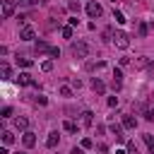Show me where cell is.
I'll list each match as a JSON object with an SVG mask.
<instances>
[{
	"label": "cell",
	"mask_w": 154,
	"mask_h": 154,
	"mask_svg": "<svg viewBox=\"0 0 154 154\" xmlns=\"http://www.w3.org/2000/svg\"><path fill=\"white\" fill-rule=\"evenodd\" d=\"M67 22H70V26H77V24H79V19H77V17H70Z\"/></svg>",
	"instance_id": "cell-34"
},
{
	"label": "cell",
	"mask_w": 154,
	"mask_h": 154,
	"mask_svg": "<svg viewBox=\"0 0 154 154\" xmlns=\"http://www.w3.org/2000/svg\"><path fill=\"white\" fill-rule=\"evenodd\" d=\"M14 10H17V2L14 0H2V17L5 19H10L14 14Z\"/></svg>",
	"instance_id": "cell-3"
},
{
	"label": "cell",
	"mask_w": 154,
	"mask_h": 154,
	"mask_svg": "<svg viewBox=\"0 0 154 154\" xmlns=\"http://www.w3.org/2000/svg\"><path fill=\"white\" fill-rule=\"evenodd\" d=\"M10 75H12L10 65H7V63H2V77H5V79H10Z\"/></svg>",
	"instance_id": "cell-26"
},
{
	"label": "cell",
	"mask_w": 154,
	"mask_h": 154,
	"mask_svg": "<svg viewBox=\"0 0 154 154\" xmlns=\"http://www.w3.org/2000/svg\"><path fill=\"white\" fill-rule=\"evenodd\" d=\"M19 2H22V5H34L36 0H19Z\"/></svg>",
	"instance_id": "cell-36"
},
{
	"label": "cell",
	"mask_w": 154,
	"mask_h": 154,
	"mask_svg": "<svg viewBox=\"0 0 154 154\" xmlns=\"http://www.w3.org/2000/svg\"><path fill=\"white\" fill-rule=\"evenodd\" d=\"M128 154H140V152H137V144H135V142H128Z\"/></svg>",
	"instance_id": "cell-28"
},
{
	"label": "cell",
	"mask_w": 154,
	"mask_h": 154,
	"mask_svg": "<svg viewBox=\"0 0 154 154\" xmlns=\"http://www.w3.org/2000/svg\"><path fill=\"white\" fill-rule=\"evenodd\" d=\"M142 116H144L147 120H154V111H152L147 103H142Z\"/></svg>",
	"instance_id": "cell-18"
},
{
	"label": "cell",
	"mask_w": 154,
	"mask_h": 154,
	"mask_svg": "<svg viewBox=\"0 0 154 154\" xmlns=\"http://www.w3.org/2000/svg\"><path fill=\"white\" fill-rule=\"evenodd\" d=\"M116 154H128V152H123V149H118V152H116Z\"/></svg>",
	"instance_id": "cell-37"
},
{
	"label": "cell",
	"mask_w": 154,
	"mask_h": 154,
	"mask_svg": "<svg viewBox=\"0 0 154 154\" xmlns=\"http://www.w3.org/2000/svg\"><path fill=\"white\" fill-rule=\"evenodd\" d=\"M82 123H84V125H91V123H94V113H91V111H84V113H82Z\"/></svg>",
	"instance_id": "cell-17"
},
{
	"label": "cell",
	"mask_w": 154,
	"mask_h": 154,
	"mask_svg": "<svg viewBox=\"0 0 154 154\" xmlns=\"http://www.w3.org/2000/svg\"><path fill=\"white\" fill-rule=\"evenodd\" d=\"M113 2H116V0H113Z\"/></svg>",
	"instance_id": "cell-39"
},
{
	"label": "cell",
	"mask_w": 154,
	"mask_h": 154,
	"mask_svg": "<svg viewBox=\"0 0 154 154\" xmlns=\"http://www.w3.org/2000/svg\"><path fill=\"white\" fill-rule=\"evenodd\" d=\"M111 132L116 135V140H118V142H125V135H123V128H120V125L111 123Z\"/></svg>",
	"instance_id": "cell-9"
},
{
	"label": "cell",
	"mask_w": 154,
	"mask_h": 154,
	"mask_svg": "<svg viewBox=\"0 0 154 154\" xmlns=\"http://www.w3.org/2000/svg\"><path fill=\"white\" fill-rule=\"evenodd\" d=\"M34 48H36V53H48V55H53V48H55V46H48L46 41H36Z\"/></svg>",
	"instance_id": "cell-6"
},
{
	"label": "cell",
	"mask_w": 154,
	"mask_h": 154,
	"mask_svg": "<svg viewBox=\"0 0 154 154\" xmlns=\"http://www.w3.org/2000/svg\"><path fill=\"white\" fill-rule=\"evenodd\" d=\"M19 38H22V41H34V29H31V26H24V29L19 31Z\"/></svg>",
	"instance_id": "cell-8"
},
{
	"label": "cell",
	"mask_w": 154,
	"mask_h": 154,
	"mask_svg": "<svg viewBox=\"0 0 154 154\" xmlns=\"http://www.w3.org/2000/svg\"><path fill=\"white\" fill-rule=\"evenodd\" d=\"M58 142H60V135H58V132H51V135H48V140H46V144H48L51 149H53V147H58Z\"/></svg>",
	"instance_id": "cell-14"
},
{
	"label": "cell",
	"mask_w": 154,
	"mask_h": 154,
	"mask_svg": "<svg viewBox=\"0 0 154 154\" xmlns=\"http://www.w3.org/2000/svg\"><path fill=\"white\" fill-rule=\"evenodd\" d=\"M111 84H113L116 91L123 87V72H120V70H113V82H111Z\"/></svg>",
	"instance_id": "cell-7"
},
{
	"label": "cell",
	"mask_w": 154,
	"mask_h": 154,
	"mask_svg": "<svg viewBox=\"0 0 154 154\" xmlns=\"http://www.w3.org/2000/svg\"><path fill=\"white\" fill-rule=\"evenodd\" d=\"M17 82H19L22 87H26V84H29V87H38V84H36V79H34L29 72H22V75L17 77Z\"/></svg>",
	"instance_id": "cell-5"
},
{
	"label": "cell",
	"mask_w": 154,
	"mask_h": 154,
	"mask_svg": "<svg viewBox=\"0 0 154 154\" xmlns=\"http://www.w3.org/2000/svg\"><path fill=\"white\" fill-rule=\"evenodd\" d=\"M123 128H128V130H135V128H137V120H135L132 116H123Z\"/></svg>",
	"instance_id": "cell-12"
},
{
	"label": "cell",
	"mask_w": 154,
	"mask_h": 154,
	"mask_svg": "<svg viewBox=\"0 0 154 154\" xmlns=\"http://www.w3.org/2000/svg\"><path fill=\"white\" fill-rule=\"evenodd\" d=\"M60 94H63V96H72V89H70V87H60Z\"/></svg>",
	"instance_id": "cell-31"
},
{
	"label": "cell",
	"mask_w": 154,
	"mask_h": 154,
	"mask_svg": "<svg viewBox=\"0 0 154 154\" xmlns=\"http://www.w3.org/2000/svg\"><path fill=\"white\" fill-rule=\"evenodd\" d=\"M63 128H65L67 132H77V125H75L72 120H65V123H63Z\"/></svg>",
	"instance_id": "cell-22"
},
{
	"label": "cell",
	"mask_w": 154,
	"mask_h": 154,
	"mask_svg": "<svg viewBox=\"0 0 154 154\" xmlns=\"http://www.w3.org/2000/svg\"><path fill=\"white\" fill-rule=\"evenodd\" d=\"M41 70H43V72H51V70H53V60H43V63H41Z\"/></svg>",
	"instance_id": "cell-24"
},
{
	"label": "cell",
	"mask_w": 154,
	"mask_h": 154,
	"mask_svg": "<svg viewBox=\"0 0 154 154\" xmlns=\"http://www.w3.org/2000/svg\"><path fill=\"white\" fill-rule=\"evenodd\" d=\"M142 140H144V144H147V149L154 154V135L152 132H147V135H142Z\"/></svg>",
	"instance_id": "cell-15"
},
{
	"label": "cell",
	"mask_w": 154,
	"mask_h": 154,
	"mask_svg": "<svg viewBox=\"0 0 154 154\" xmlns=\"http://www.w3.org/2000/svg\"><path fill=\"white\" fill-rule=\"evenodd\" d=\"M67 7H70V10H72V12H79V5H77V2H75V0H70V2H67Z\"/></svg>",
	"instance_id": "cell-30"
},
{
	"label": "cell",
	"mask_w": 154,
	"mask_h": 154,
	"mask_svg": "<svg viewBox=\"0 0 154 154\" xmlns=\"http://www.w3.org/2000/svg\"><path fill=\"white\" fill-rule=\"evenodd\" d=\"M91 89H94L96 94H103V89H106V84H103V82H101L99 77H94V79H91Z\"/></svg>",
	"instance_id": "cell-11"
},
{
	"label": "cell",
	"mask_w": 154,
	"mask_h": 154,
	"mask_svg": "<svg viewBox=\"0 0 154 154\" xmlns=\"http://www.w3.org/2000/svg\"><path fill=\"white\" fill-rule=\"evenodd\" d=\"M36 103H41V106H46V103H48V99H46V96H36Z\"/></svg>",
	"instance_id": "cell-33"
},
{
	"label": "cell",
	"mask_w": 154,
	"mask_h": 154,
	"mask_svg": "<svg viewBox=\"0 0 154 154\" xmlns=\"http://www.w3.org/2000/svg\"><path fill=\"white\" fill-rule=\"evenodd\" d=\"M22 142H24V147H34V144H36V135L26 130V132H24V137H22Z\"/></svg>",
	"instance_id": "cell-10"
},
{
	"label": "cell",
	"mask_w": 154,
	"mask_h": 154,
	"mask_svg": "<svg viewBox=\"0 0 154 154\" xmlns=\"http://www.w3.org/2000/svg\"><path fill=\"white\" fill-rule=\"evenodd\" d=\"M113 36H116L113 29H106V31H103V41H113Z\"/></svg>",
	"instance_id": "cell-27"
},
{
	"label": "cell",
	"mask_w": 154,
	"mask_h": 154,
	"mask_svg": "<svg viewBox=\"0 0 154 154\" xmlns=\"http://www.w3.org/2000/svg\"><path fill=\"white\" fill-rule=\"evenodd\" d=\"M147 31H149V24H147V22H140V26H137V34H140V36H147Z\"/></svg>",
	"instance_id": "cell-19"
},
{
	"label": "cell",
	"mask_w": 154,
	"mask_h": 154,
	"mask_svg": "<svg viewBox=\"0 0 154 154\" xmlns=\"http://www.w3.org/2000/svg\"><path fill=\"white\" fill-rule=\"evenodd\" d=\"M12 142H14V135L5 130V132H2V144H12Z\"/></svg>",
	"instance_id": "cell-20"
},
{
	"label": "cell",
	"mask_w": 154,
	"mask_h": 154,
	"mask_svg": "<svg viewBox=\"0 0 154 154\" xmlns=\"http://www.w3.org/2000/svg\"><path fill=\"white\" fill-rule=\"evenodd\" d=\"M26 125H29V120H26L24 116H17V118H14V128H17V130H26Z\"/></svg>",
	"instance_id": "cell-13"
},
{
	"label": "cell",
	"mask_w": 154,
	"mask_h": 154,
	"mask_svg": "<svg viewBox=\"0 0 154 154\" xmlns=\"http://www.w3.org/2000/svg\"><path fill=\"white\" fill-rule=\"evenodd\" d=\"M17 63H19L22 67H31V58H17Z\"/></svg>",
	"instance_id": "cell-25"
},
{
	"label": "cell",
	"mask_w": 154,
	"mask_h": 154,
	"mask_svg": "<svg viewBox=\"0 0 154 154\" xmlns=\"http://www.w3.org/2000/svg\"><path fill=\"white\" fill-rule=\"evenodd\" d=\"M149 65H154V63H152V60H149V58H144V55H142V58H137V60H135V67H149Z\"/></svg>",
	"instance_id": "cell-16"
},
{
	"label": "cell",
	"mask_w": 154,
	"mask_h": 154,
	"mask_svg": "<svg viewBox=\"0 0 154 154\" xmlns=\"http://www.w3.org/2000/svg\"><path fill=\"white\" fill-rule=\"evenodd\" d=\"M60 34H63L65 38H72V26H70V24H67V26H63V29H60Z\"/></svg>",
	"instance_id": "cell-23"
},
{
	"label": "cell",
	"mask_w": 154,
	"mask_h": 154,
	"mask_svg": "<svg viewBox=\"0 0 154 154\" xmlns=\"http://www.w3.org/2000/svg\"><path fill=\"white\" fill-rule=\"evenodd\" d=\"M17 154H24V152H17Z\"/></svg>",
	"instance_id": "cell-38"
},
{
	"label": "cell",
	"mask_w": 154,
	"mask_h": 154,
	"mask_svg": "<svg viewBox=\"0 0 154 154\" xmlns=\"http://www.w3.org/2000/svg\"><path fill=\"white\" fill-rule=\"evenodd\" d=\"M91 144H94V142H91L89 137H84V140H82V147H84V149H91Z\"/></svg>",
	"instance_id": "cell-32"
},
{
	"label": "cell",
	"mask_w": 154,
	"mask_h": 154,
	"mask_svg": "<svg viewBox=\"0 0 154 154\" xmlns=\"http://www.w3.org/2000/svg\"><path fill=\"white\" fill-rule=\"evenodd\" d=\"M113 19H116L118 24H125V14H123V12H118V10H113Z\"/></svg>",
	"instance_id": "cell-21"
},
{
	"label": "cell",
	"mask_w": 154,
	"mask_h": 154,
	"mask_svg": "<svg viewBox=\"0 0 154 154\" xmlns=\"http://www.w3.org/2000/svg\"><path fill=\"white\" fill-rule=\"evenodd\" d=\"M113 41H116V46H118L120 51H125V48H130V36H128L125 31H116V36H113Z\"/></svg>",
	"instance_id": "cell-2"
},
{
	"label": "cell",
	"mask_w": 154,
	"mask_h": 154,
	"mask_svg": "<svg viewBox=\"0 0 154 154\" xmlns=\"http://www.w3.org/2000/svg\"><path fill=\"white\" fill-rule=\"evenodd\" d=\"M101 12H103V10H101V5H99L96 0H89V2H87V14H89V17H101Z\"/></svg>",
	"instance_id": "cell-4"
},
{
	"label": "cell",
	"mask_w": 154,
	"mask_h": 154,
	"mask_svg": "<svg viewBox=\"0 0 154 154\" xmlns=\"http://www.w3.org/2000/svg\"><path fill=\"white\" fill-rule=\"evenodd\" d=\"M0 116H2V118H10V116H12V108H10V106H5V108L0 111Z\"/></svg>",
	"instance_id": "cell-29"
},
{
	"label": "cell",
	"mask_w": 154,
	"mask_h": 154,
	"mask_svg": "<svg viewBox=\"0 0 154 154\" xmlns=\"http://www.w3.org/2000/svg\"><path fill=\"white\" fill-rule=\"evenodd\" d=\"M108 106H118V96H111L108 99Z\"/></svg>",
	"instance_id": "cell-35"
},
{
	"label": "cell",
	"mask_w": 154,
	"mask_h": 154,
	"mask_svg": "<svg viewBox=\"0 0 154 154\" xmlns=\"http://www.w3.org/2000/svg\"><path fill=\"white\" fill-rule=\"evenodd\" d=\"M87 53H89V46L84 41H72V55L75 58H87Z\"/></svg>",
	"instance_id": "cell-1"
}]
</instances>
